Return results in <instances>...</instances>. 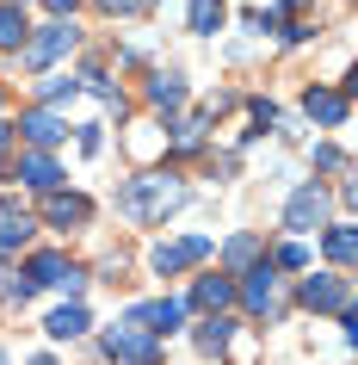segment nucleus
<instances>
[{"instance_id":"obj_1","label":"nucleus","mask_w":358,"mask_h":365,"mask_svg":"<svg viewBox=\"0 0 358 365\" xmlns=\"http://www.w3.org/2000/svg\"><path fill=\"white\" fill-rule=\"evenodd\" d=\"M179 205H186V180H179L173 168L130 173V180L117 186V217H124V223H136V230H154V223H167Z\"/></svg>"},{"instance_id":"obj_2","label":"nucleus","mask_w":358,"mask_h":365,"mask_svg":"<svg viewBox=\"0 0 358 365\" xmlns=\"http://www.w3.org/2000/svg\"><path fill=\"white\" fill-rule=\"evenodd\" d=\"M235 304L253 316V322H284L290 316V279L284 272H272V260H253V267L235 279Z\"/></svg>"},{"instance_id":"obj_3","label":"nucleus","mask_w":358,"mask_h":365,"mask_svg":"<svg viewBox=\"0 0 358 365\" xmlns=\"http://www.w3.org/2000/svg\"><path fill=\"white\" fill-rule=\"evenodd\" d=\"M25 279H31V291H62L68 304H80V291H87V279L93 272L80 267V260H68L62 248H38V254H25Z\"/></svg>"},{"instance_id":"obj_4","label":"nucleus","mask_w":358,"mask_h":365,"mask_svg":"<svg viewBox=\"0 0 358 365\" xmlns=\"http://www.w3.org/2000/svg\"><path fill=\"white\" fill-rule=\"evenodd\" d=\"M80 50V25L75 19H50V25H31V38H25L19 62L31 68V75H50L56 62H68Z\"/></svg>"},{"instance_id":"obj_5","label":"nucleus","mask_w":358,"mask_h":365,"mask_svg":"<svg viewBox=\"0 0 358 365\" xmlns=\"http://www.w3.org/2000/svg\"><path fill=\"white\" fill-rule=\"evenodd\" d=\"M284 235H315V230H327V223H334V192H327V186H321V180H302L297 192L284 198Z\"/></svg>"},{"instance_id":"obj_6","label":"nucleus","mask_w":358,"mask_h":365,"mask_svg":"<svg viewBox=\"0 0 358 365\" xmlns=\"http://www.w3.org/2000/svg\"><path fill=\"white\" fill-rule=\"evenodd\" d=\"M290 304L309 309V316H339V309H352V272H309V279H297Z\"/></svg>"},{"instance_id":"obj_7","label":"nucleus","mask_w":358,"mask_h":365,"mask_svg":"<svg viewBox=\"0 0 358 365\" xmlns=\"http://www.w3.org/2000/svg\"><path fill=\"white\" fill-rule=\"evenodd\" d=\"M216 254V242L210 235H173V242H154L149 248V272L154 279H186V272H198Z\"/></svg>"},{"instance_id":"obj_8","label":"nucleus","mask_w":358,"mask_h":365,"mask_svg":"<svg viewBox=\"0 0 358 365\" xmlns=\"http://www.w3.org/2000/svg\"><path fill=\"white\" fill-rule=\"evenodd\" d=\"M13 136H19L31 155H56L62 143H68V118L50 112V106H25V112L13 118Z\"/></svg>"},{"instance_id":"obj_9","label":"nucleus","mask_w":358,"mask_h":365,"mask_svg":"<svg viewBox=\"0 0 358 365\" xmlns=\"http://www.w3.org/2000/svg\"><path fill=\"white\" fill-rule=\"evenodd\" d=\"M186 316H191V309L179 304V297H142V304L124 309V322L142 328L149 341H167V334H179V328H186Z\"/></svg>"},{"instance_id":"obj_10","label":"nucleus","mask_w":358,"mask_h":365,"mask_svg":"<svg viewBox=\"0 0 358 365\" xmlns=\"http://www.w3.org/2000/svg\"><path fill=\"white\" fill-rule=\"evenodd\" d=\"M99 353L117 359V365H161V341H149V334L130 328V322H112V328H105V334H99Z\"/></svg>"},{"instance_id":"obj_11","label":"nucleus","mask_w":358,"mask_h":365,"mask_svg":"<svg viewBox=\"0 0 358 365\" xmlns=\"http://www.w3.org/2000/svg\"><path fill=\"white\" fill-rule=\"evenodd\" d=\"M87 223H93V198H87V192H68V186L43 192L38 230H87Z\"/></svg>"},{"instance_id":"obj_12","label":"nucleus","mask_w":358,"mask_h":365,"mask_svg":"<svg viewBox=\"0 0 358 365\" xmlns=\"http://www.w3.org/2000/svg\"><path fill=\"white\" fill-rule=\"evenodd\" d=\"M38 242V211L19 205V198H0V260H13Z\"/></svg>"},{"instance_id":"obj_13","label":"nucleus","mask_w":358,"mask_h":365,"mask_svg":"<svg viewBox=\"0 0 358 365\" xmlns=\"http://www.w3.org/2000/svg\"><path fill=\"white\" fill-rule=\"evenodd\" d=\"M302 112H309V124H321V130H346V118H352V87H309V93H302Z\"/></svg>"},{"instance_id":"obj_14","label":"nucleus","mask_w":358,"mask_h":365,"mask_svg":"<svg viewBox=\"0 0 358 365\" xmlns=\"http://www.w3.org/2000/svg\"><path fill=\"white\" fill-rule=\"evenodd\" d=\"M0 180H19L25 192H38V198H43V192H56L68 173H62L56 155H31V149H25V155H19V168H0Z\"/></svg>"},{"instance_id":"obj_15","label":"nucleus","mask_w":358,"mask_h":365,"mask_svg":"<svg viewBox=\"0 0 358 365\" xmlns=\"http://www.w3.org/2000/svg\"><path fill=\"white\" fill-rule=\"evenodd\" d=\"M179 304L198 309V316H228V309H235V279H228V272H204V279H191V291Z\"/></svg>"},{"instance_id":"obj_16","label":"nucleus","mask_w":358,"mask_h":365,"mask_svg":"<svg viewBox=\"0 0 358 365\" xmlns=\"http://www.w3.org/2000/svg\"><path fill=\"white\" fill-rule=\"evenodd\" d=\"M253 260H265V235L260 230H241V235H228L223 248H216V267H223L228 279H241Z\"/></svg>"},{"instance_id":"obj_17","label":"nucleus","mask_w":358,"mask_h":365,"mask_svg":"<svg viewBox=\"0 0 358 365\" xmlns=\"http://www.w3.org/2000/svg\"><path fill=\"white\" fill-rule=\"evenodd\" d=\"M186 75H179V68H154L149 81H142V99H149L154 112H179V106H186Z\"/></svg>"},{"instance_id":"obj_18","label":"nucleus","mask_w":358,"mask_h":365,"mask_svg":"<svg viewBox=\"0 0 358 365\" xmlns=\"http://www.w3.org/2000/svg\"><path fill=\"white\" fill-rule=\"evenodd\" d=\"M228 341H235V316H198V328H191V346H198L204 359H223Z\"/></svg>"},{"instance_id":"obj_19","label":"nucleus","mask_w":358,"mask_h":365,"mask_svg":"<svg viewBox=\"0 0 358 365\" xmlns=\"http://www.w3.org/2000/svg\"><path fill=\"white\" fill-rule=\"evenodd\" d=\"M93 328V316H87V304H56L50 316H43V334L50 341H80Z\"/></svg>"},{"instance_id":"obj_20","label":"nucleus","mask_w":358,"mask_h":365,"mask_svg":"<svg viewBox=\"0 0 358 365\" xmlns=\"http://www.w3.org/2000/svg\"><path fill=\"white\" fill-rule=\"evenodd\" d=\"M321 254L334 260V272H352V260H358V235H352V223H327V230H321Z\"/></svg>"},{"instance_id":"obj_21","label":"nucleus","mask_w":358,"mask_h":365,"mask_svg":"<svg viewBox=\"0 0 358 365\" xmlns=\"http://www.w3.org/2000/svg\"><path fill=\"white\" fill-rule=\"evenodd\" d=\"M25 38H31V19H25V6L0 0V56H19Z\"/></svg>"},{"instance_id":"obj_22","label":"nucleus","mask_w":358,"mask_h":365,"mask_svg":"<svg viewBox=\"0 0 358 365\" xmlns=\"http://www.w3.org/2000/svg\"><path fill=\"white\" fill-rule=\"evenodd\" d=\"M228 19V0H186V25L198 31V38H216Z\"/></svg>"},{"instance_id":"obj_23","label":"nucleus","mask_w":358,"mask_h":365,"mask_svg":"<svg viewBox=\"0 0 358 365\" xmlns=\"http://www.w3.org/2000/svg\"><path fill=\"white\" fill-rule=\"evenodd\" d=\"M75 93H80L75 75H43V81H38V106H50V112H62Z\"/></svg>"},{"instance_id":"obj_24","label":"nucleus","mask_w":358,"mask_h":365,"mask_svg":"<svg viewBox=\"0 0 358 365\" xmlns=\"http://www.w3.org/2000/svg\"><path fill=\"white\" fill-rule=\"evenodd\" d=\"M31 297H38V291H31V279H25L19 267H0V304H6V309H25Z\"/></svg>"},{"instance_id":"obj_25","label":"nucleus","mask_w":358,"mask_h":365,"mask_svg":"<svg viewBox=\"0 0 358 365\" xmlns=\"http://www.w3.org/2000/svg\"><path fill=\"white\" fill-rule=\"evenodd\" d=\"M265 260H272V272H309V242H297V235H290V242H278Z\"/></svg>"},{"instance_id":"obj_26","label":"nucleus","mask_w":358,"mask_h":365,"mask_svg":"<svg viewBox=\"0 0 358 365\" xmlns=\"http://www.w3.org/2000/svg\"><path fill=\"white\" fill-rule=\"evenodd\" d=\"M204 118H210V112H191V118H179V124H173V136H167L173 155H191L198 143H204Z\"/></svg>"},{"instance_id":"obj_27","label":"nucleus","mask_w":358,"mask_h":365,"mask_svg":"<svg viewBox=\"0 0 358 365\" xmlns=\"http://www.w3.org/2000/svg\"><path fill=\"white\" fill-rule=\"evenodd\" d=\"M87 6H93L99 19H142L154 0H87Z\"/></svg>"},{"instance_id":"obj_28","label":"nucleus","mask_w":358,"mask_h":365,"mask_svg":"<svg viewBox=\"0 0 358 365\" xmlns=\"http://www.w3.org/2000/svg\"><path fill=\"white\" fill-rule=\"evenodd\" d=\"M315 168L334 173V180H352V161H346V149H339V143H321V149H315Z\"/></svg>"},{"instance_id":"obj_29","label":"nucleus","mask_w":358,"mask_h":365,"mask_svg":"<svg viewBox=\"0 0 358 365\" xmlns=\"http://www.w3.org/2000/svg\"><path fill=\"white\" fill-rule=\"evenodd\" d=\"M247 112H253V124H260V130H272V124H278V106H272V99H247Z\"/></svg>"},{"instance_id":"obj_30","label":"nucleus","mask_w":358,"mask_h":365,"mask_svg":"<svg viewBox=\"0 0 358 365\" xmlns=\"http://www.w3.org/2000/svg\"><path fill=\"white\" fill-rule=\"evenodd\" d=\"M43 6H50V19H75L87 0H43Z\"/></svg>"},{"instance_id":"obj_31","label":"nucleus","mask_w":358,"mask_h":365,"mask_svg":"<svg viewBox=\"0 0 358 365\" xmlns=\"http://www.w3.org/2000/svg\"><path fill=\"white\" fill-rule=\"evenodd\" d=\"M99 143H105V136H99V124H80V155H99Z\"/></svg>"},{"instance_id":"obj_32","label":"nucleus","mask_w":358,"mask_h":365,"mask_svg":"<svg viewBox=\"0 0 358 365\" xmlns=\"http://www.w3.org/2000/svg\"><path fill=\"white\" fill-rule=\"evenodd\" d=\"M13 143H19V136H13V118H0V155L13 149Z\"/></svg>"},{"instance_id":"obj_33","label":"nucleus","mask_w":358,"mask_h":365,"mask_svg":"<svg viewBox=\"0 0 358 365\" xmlns=\"http://www.w3.org/2000/svg\"><path fill=\"white\" fill-rule=\"evenodd\" d=\"M0 365H13V353H6V346H0Z\"/></svg>"},{"instance_id":"obj_34","label":"nucleus","mask_w":358,"mask_h":365,"mask_svg":"<svg viewBox=\"0 0 358 365\" xmlns=\"http://www.w3.org/2000/svg\"><path fill=\"white\" fill-rule=\"evenodd\" d=\"M0 118H6V93H0Z\"/></svg>"},{"instance_id":"obj_35","label":"nucleus","mask_w":358,"mask_h":365,"mask_svg":"<svg viewBox=\"0 0 358 365\" xmlns=\"http://www.w3.org/2000/svg\"><path fill=\"white\" fill-rule=\"evenodd\" d=\"M38 365H56V359H38Z\"/></svg>"},{"instance_id":"obj_36","label":"nucleus","mask_w":358,"mask_h":365,"mask_svg":"<svg viewBox=\"0 0 358 365\" xmlns=\"http://www.w3.org/2000/svg\"><path fill=\"white\" fill-rule=\"evenodd\" d=\"M13 6H25V0H13Z\"/></svg>"}]
</instances>
